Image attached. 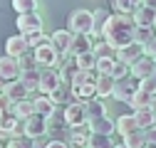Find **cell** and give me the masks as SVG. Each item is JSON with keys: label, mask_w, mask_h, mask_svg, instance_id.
I'll list each match as a JSON object with an SVG mask.
<instances>
[{"label": "cell", "mask_w": 156, "mask_h": 148, "mask_svg": "<svg viewBox=\"0 0 156 148\" xmlns=\"http://www.w3.org/2000/svg\"><path fill=\"white\" fill-rule=\"evenodd\" d=\"M94 47V35L92 32H82V35H74V40H72V54L77 57V54H82V52H89Z\"/></svg>", "instance_id": "e0dca14e"}, {"label": "cell", "mask_w": 156, "mask_h": 148, "mask_svg": "<svg viewBox=\"0 0 156 148\" xmlns=\"http://www.w3.org/2000/svg\"><path fill=\"white\" fill-rule=\"evenodd\" d=\"M50 96H52V101H55V104H69V99H74V94H72V84L62 82V84L57 86Z\"/></svg>", "instance_id": "cb8c5ba5"}, {"label": "cell", "mask_w": 156, "mask_h": 148, "mask_svg": "<svg viewBox=\"0 0 156 148\" xmlns=\"http://www.w3.org/2000/svg\"><path fill=\"white\" fill-rule=\"evenodd\" d=\"M87 126H89L92 133H107V136H112V133L116 131V123H114L107 114H102V116H92V119L87 121Z\"/></svg>", "instance_id": "7c38bea8"}, {"label": "cell", "mask_w": 156, "mask_h": 148, "mask_svg": "<svg viewBox=\"0 0 156 148\" xmlns=\"http://www.w3.org/2000/svg\"><path fill=\"white\" fill-rule=\"evenodd\" d=\"M62 84V77H60V69H55V67H45L42 69V79H40V89L37 91H42V94H52V91Z\"/></svg>", "instance_id": "9c48e42d"}, {"label": "cell", "mask_w": 156, "mask_h": 148, "mask_svg": "<svg viewBox=\"0 0 156 148\" xmlns=\"http://www.w3.org/2000/svg\"><path fill=\"white\" fill-rule=\"evenodd\" d=\"M92 52L97 54V59H99V57H116V49H114V47L104 40V37H99V42H94Z\"/></svg>", "instance_id": "4dcf8cb0"}, {"label": "cell", "mask_w": 156, "mask_h": 148, "mask_svg": "<svg viewBox=\"0 0 156 148\" xmlns=\"http://www.w3.org/2000/svg\"><path fill=\"white\" fill-rule=\"evenodd\" d=\"M47 123H50V116L40 114V111H32L23 121V128L30 138H40V136H47Z\"/></svg>", "instance_id": "3957f363"}, {"label": "cell", "mask_w": 156, "mask_h": 148, "mask_svg": "<svg viewBox=\"0 0 156 148\" xmlns=\"http://www.w3.org/2000/svg\"><path fill=\"white\" fill-rule=\"evenodd\" d=\"M112 146H114L112 136H107V133H92V131H89V143H87V148H112Z\"/></svg>", "instance_id": "f546056e"}, {"label": "cell", "mask_w": 156, "mask_h": 148, "mask_svg": "<svg viewBox=\"0 0 156 148\" xmlns=\"http://www.w3.org/2000/svg\"><path fill=\"white\" fill-rule=\"evenodd\" d=\"M32 47H30V42H27V37L20 32V35H12V37H8L5 40V52L8 54H12V57H23L25 52H30Z\"/></svg>", "instance_id": "30bf717a"}, {"label": "cell", "mask_w": 156, "mask_h": 148, "mask_svg": "<svg viewBox=\"0 0 156 148\" xmlns=\"http://www.w3.org/2000/svg\"><path fill=\"white\" fill-rule=\"evenodd\" d=\"M154 30H156V20H154Z\"/></svg>", "instance_id": "bcb514c9"}, {"label": "cell", "mask_w": 156, "mask_h": 148, "mask_svg": "<svg viewBox=\"0 0 156 148\" xmlns=\"http://www.w3.org/2000/svg\"><path fill=\"white\" fill-rule=\"evenodd\" d=\"M65 121L72 126V128H77V126H87V119H89V114H87V104L80 99V101H69L67 106H65Z\"/></svg>", "instance_id": "277c9868"}, {"label": "cell", "mask_w": 156, "mask_h": 148, "mask_svg": "<svg viewBox=\"0 0 156 148\" xmlns=\"http://www.w3.org/2000/svg\"><path fill=\"white\" fill-rule=\"evenodd\" d=\"M67 27L74 35L92 32V27H94V12H89V10H74L69 15V20H67Z\"/></svg>", "instance_id": "5b68a950"}, {"label": "cell", "mask_w": 156, "mask_h": 148, "mask_svg": "<svg viewBox=\"0 0 156 148\" xmlns=\"http://www.w3.org/2000/svg\"><path fill=\"white\" fill-rule=\"evenodd\" d=\"M20 62H17V57H12V54H3V57H0V74H3V77L10 82V79H17L20 77Z\"/></svg>", "instance_id": "4fadbf2b"}, {"label": "cell", "mask_w": 156, "mask_h": 148, "mask_svg": "<svg viewBox=\"0 0 156 148\" xmlns=\"http://www.w3.org/2000/svg\"><path fill=\"white\" fill-rule=\"evenodd\" d=\"M144 54H149V57H156V35L144 45Z\"/></svg>", "instance_id": "7bdbcfd3"}, {"label": "cell", "mask_w": 156, "mask_h": 148, "mask_svg": "<svg viewBox=\"0 0 156 148\" xmlns=\"http://www.w3.org/2000/svg\"><path fill=\"white\" fill-rule=\"evenodd\" d=\"M139 91V79L134 77V74H126V77H122V79H116V84H114V99L116 101H124V104H129V99Z\"/></svg>", "instance_id": "7a4b0ae2"}, {"label": "cell", "mask_w": 156, "mask_h": 148, "mask_svg": "<svg viewBox=\"0 0 156 148\" xmlns=\"http://www.w3.org/2000/svg\"><path fill=\"white\" fill-rule=\"evenodd\" d=\"M74 62H77L80 69H97V54L92 49L89 52H82V54H77V57H74Z\"/></svg>", "instance_id": "1f68e13d"}, {"label": "cell", "mask_w": 156, "mask_h": 148, "mask_svg": "<svg viewBox=\"0 0 156 148\" xmlns=\"http://www.w3.org/2000/svg\"><path fill=\"white\" fill-rule=\"evenodd\" d=\"M126 74H131V64L116 59L114 67H112V77H114V79H122V77H126Z\"/></svg>", "instance_id": "74e56055"}, {"label": "cell", "mask_w": 156, "mask_h": 148, "mask_svg": "<svg viewBox=\"0 0 156 148\" xmlns=\"http://www.w3.org/2000/svg\"><path fill=\"white\" fill-rule=\"evenodd\" d=\"M20 79L30 86V91L40 89V79H42V69L40 67H32V69H23L20 72Z\"/></svg>", "instance_id": "7402d4cb"}, {"label": "cell", "mask_w": 156, "mask_h": 148, "mask_svg": "<svg viewBox=\"0 0 156 148\" xmlns=\"http://www.w3.org/2000/svg\"><path fill=\"white\" fill-rule=\"evenodd\" d=\"M129 106L136 111V109H141V106H154V94H149V91H144L141 86H139V91L129 99Z\"/></svg>", "instance_id": "d4e9b609"}, {"label": "cell", "mask_w": 156, "mask_h": 148, "mask_svg": "<svg viewBox=\"0 0 156 148\" xmlns=\"http://www.w3.org/2000/svg\"><path fill=\"white\" fill-rule=\"evenodd\" d=\"M12 8L15 12H35L37 10V0H12Z\"/></svg>", "instance_id": "8d00e7d4"}, {"label": "cell", "mask_w": 156, "mask_h": 148, "mask_svg": "<svg viewBox=\"0 0 156 148\" xmlns=\"http://www.w3.org/2000/svg\"><path fill=\"white\" fill-rule=\"evenodd\" d=\"M139 121H136V114H124V116H119L116 119V131H119V136L124 138V136H129V133H134V131H139Z\"/></svg>", "instance_id": "2e32d148"}, {"label": "cell", "mask_w": 156, "mask_h": 148, "mask_svg": "<svg viewBox=\"0 0 156 148\" xmlns=\"http://www.w3.org/2000/svg\"><path fill=\"white\" fill-rule=\"evenodd\" d=\"M112 3H114V10L116 12H129L131 15L136 8L144 3V0H112Z\"/></svg>", "instance_id": "836d02e7"}, {"label": "cell", "mask_w": 156, "mask_h": 148, "mask_svg": "<svg viewBox=\"0 0 156 148\" xmlns=\"http://www.w3.org/2000/svg\"><path fill=\"white\" fill-rule=\"evenodd\" d=\"M72 94H74V99H82V101H87V99L97 96V82H82V84H72Z\"/></svg>", "instance_id": "ffe728a7"}, {"label": "cell", "mask_w": 156, "mask_h": 148, "mask_svg": "<svg viewBox=\"0 0 156 148\" xmlns=\"http://www.w3.org/2000/svg\"><path fill=\"white\" fill-rule=\"evenodd\" d=\"M154 109H156V94H154Z\"/></svg>", "instance_id": "f6af8a7d"}, {"label": "cell", "mask_w": 156, "mask_h": 148, "mask_svg": "<svg viewBox=\"0 0 156 148\" xmlns=\"http://www.w3.org/2000/svg\"><path fill=\"white\" fill-rule=\"evenodd\" d=\"M139 86H141L144 91H149V94H156V74H154V77H144V79H139Z\"/></svg>", "instance_id": "60d3db41"}, {"label": "cell", "mask_w": 156, "mask_h": 148, "mask_svg": "<svg viewBox=\"0 0 156 148\" xmlns=\"http://www.w3.org/2000/svg\"><path fill=\"white\" fill-rule=\"evenodd\" d=\"M10 111H12V114L20 119V121H25V119L32 114V111H35V106H32V101H30V99H20V101H15V104H12V109H10Z\"/></svg>", "instance_id": "484cf974"}, {"label": "cell", "mask_w": 156, "mask_h": 148, "mask_svg": "<svg viewBox=\"0 0 156 148\" xmlns=\"http://www.w3.org/2000/svg\"><path fill=\"white\" fill-rule=\"evenodd\" d=\"M144 54V45H139V42H129V45H124V47H119L116 49V59H122V62H129V64H134L136 59H139Z\"/></svg>", "instance_id": "9a60e30c"}, {"label": "cell", "mask_w": 156, "mask_h": 148, "mask_svg": "<svg viewBox=\"0 0 156 148\" xmlns=\"http://www.w3.org/2000/svg\"><path fill=\"white\" fill-rule=\"evenodd\" d=\"M82 128H84V126L72 128V133H69V146H87V143H89V133L82 131Z\"/></svg>", "instance_id": "e575fe53"}, {"label": "cell", "mask_w": 156, "mask_h": 148, "mask_svg": "<svg viewBox=\"0 0 156 148\" xmlns=\"http://www.w3.org/2000/svg\"><path fill=\"white\" fill-rule=\"evenodd\" d=\"M131 74L136 79H144V77H154L156 74V57H149V54H141L139 59L131 64Z\"/></svg>", "instance_id": "ba28073f"}, {"label": "cell", "mask_w": 156, "mask_h": 148, "mask_svg": "<svg viewBox=\"0 0 156 148\" xmlns=\"http://www.w3.org/2000/svg\"><path fill=\"white\" fill-rule=\"evenodd\" d=\"M144 136H146V146H156V126L144 128Z\"/></svg>", "instance_id": "b9f144b4"}, {"label": "cell", "mask_w": 156, "mask_h": 148, "mask_svg": "<svg viewBox=\"0 0 156 148\" xmlns=\"http://www.w3.org/2000/svg\"><path fill=\"white\" fill-rule=\"evenodd\" d=\"M15 22H17V30L23 35H27L32 30H42V17L37 15V10L35 12H20V17H17Z\"/></svg>", "instance_id": "8fae6325"}, {"label": "cell", "mask_w": 156, "mask_h": 148, "mask_svg": "<svg viewBox=\"0 0 156 148\" xmlns=\"http://www.w3.org/2000/svg\"><path fill=\"white\" fill-rule=\"evenodd\" d=\"M156 35V30H154V25H136V32H134V40L139 42V45H146L151 37Z\"/></svg>", "instance_id": "d6a6232c"}, {"label": "cell", "mask_w": 156, "mask_h": 148, "mask_svg": "<svg viewBox=\"0 0 156 148\" xmlns=\"http://www.w3.org/2000/svg\"><path fill=\"white\" fill-rule=\"evenodd\" d=\"M72 40H74V32L67 27V30H57V32H52V37H50V42H52V47L62 54V57H67V54H72Z\"/></svg>", "instance_id": "52a82bcc"}, {"label": "cell", "mask_w": 156, "mask_h": 148, "mask_svg": "<svg viewBox=\"0 0 156 148\" xmlns=\"http://www.w3.org/2000/svg\"><path fill=\"white\" fill-rule=\"evenodd\" d=\"M131 15H134L136 25H154V20H156V8H151V5H146V3H141L139 8L131 12Z\"/></svg>", "instance_id": "ac0fdd59"}, {"label": "cell", "mask_w": 156, "mask_h": 148, "mask_svg": "<svg viewBox=\"0 0 156 148\" xmlns=\"http://www.w3.org/2000/svg\"><path fill=\"white\" fill-rule=\"evenodd\" d=\"M32 106H35V111H40V114H45V116H52L57 104L52 101V96H50V94H42V96L32 99Z\"/></svg>", "instance_id": "603a6c76"}, {"label": "cell", "mask_w": 156, "mask_h": 148, "mask_svg": "<svg viewBox=\"0 0 156 148\" xmlns=\"http://www.w3.org/2000/svg\"><path fill=\"white\" fill-rule=\"evenodd\" d=\"M5 94L12 99V101H20V99H30V86L20 79V77H17V79H10L8 84H5Z\"/></svg>", "instance_id": "5bb4252c"}, {"label": "cell", "mask_w": 156, "mask_h": 148, "mask_svg": "<svg viewBox=\"0 0 156 148\" xmlns=\"http://www.w3.org/2000/svg\"><path fill=\"white\" fill-rule=\"evenodd\" d=\"M134 114H136V121H139L141 128L156 126V109L154 106H141V109H136Z\"/></svg>", "instance_id": "44dd1931"}, {"label": "cell", "mask_w": 156, "mask_h": 148, "mask_svg": "<svg viewBox=\"0 0 156 148\" xmlns=\"http://www.w3.org/2000/svg\"><path fill=\"white\" fill-rule=\"evenodd\" d=\"M35 57L40 62V67H57V64L65 62V57L52 47V42H45L40 47H35Z\"/></svg>", "instance_id": "8992f818"}, {"label": "cell", "mask_w": 156, "mask_h": 148, "mask_svg": "<svg viewBox=\"0 0 156 148\" xmlns=\"http://www.w3.org/2000/svg\"><path fill=\"white\" fill-rule=\"evenodd\" d=\"M5 84H8V79L3 77V74H0V91H3V89H5Z\"/></svg>", "instance_id": "ee69618b"}, {"label": "cell", "mask_w": 156, "mask_h": 148, "mask_svg": "<svg viewBox=\"0 0 156 148\" xmlns=\"http://www.w3.org/2000/svg\"><path fill=\"white\" fill-rule=\"evenodd\" d=\"M122 146H126V148H144V146H146V136H144V128H139V131H134V133L124 136Z\"/></svg>", "instance_id": "83f0119b"}, {"label": "cell", "mask_w": 156, "mask_h": 148, "mask_svg": "<svg viewBox=\"0 0 156 148\" xmlns=\"http://www.w3.org/2000/svg\"><path fill=\"white\" fill-rule=\"evenodd\" d=\"M17 62H20V69H32V67H40V62H37V57H35V49L25 52L23 57H17Z\"/></svg>", "instance_id": "f35d334b"}, {"label": "cell", "mask_w": 156, "mask_h": 148, "mask_svg": "<svg viewBox=\"0 0 156 148\" xmlns=\"http://www.w3.org/2000/svg\"><path fill=\"white\" fill-rule=\"evenodd\" d=\"M114 84H116V79L112 74H99V79H97V96L109 99L114 94Z\"/></svg>", "instance_id": "d6986e66"}, {"label": "cell", "mask_w": 156, "mask_h": 148, "mask_svg": "<svg viewBox=\"0 0 156 148\" xmlns=\"http://www.w3.org/2000/svg\"><path fill=\"white\" fill-rule=\"evenodd\" d=\"M114 62H116V57H99L97 59V72L99 74H112Z\"/></svg>", "instance_id": "ab89813d"}, {"label": "cell", "mask_w": 156, "mask_h": 148, "mask_svg": "<svg viewBox=\"0 0 156 148\" xmlns=\"http://www.w3.org/2000/svg\"><path fill=\"white\" fill-rule=\"evenodd\" d=\"M25 37H27V42H30L32 49H35V47H40V45H45V42H50V37H47L42 30H32V32H27Z\"/></svg>", "instance_id": "d590c367"}, {"label": "cell", "mask_w": 156, "mask_h": 148, "mask_svg": "<svg viewBox=\"0 0 156 148\" xmlns=\"http://www.w3.org/2000/svg\"><path fill=\"white\" fill-rule=\"evenodd\" d=\"M84 104H87V114H89V119H92V116H102V114H107V106H104L102 96H92V99H87ZM89 119H87V121H89Z\"/></svg>", "instance_id": "f1b7e54d"}, {"label": "cell", "mask_w": 156, "mask_h": 148, "mask_svg": "<svg viewBox=\"0 0 156 148\" xmlns=\"http://www.w3.org/2000/svg\"><path fill=\"white\" fill-rule=\"evenodd\" d=\"M134 32H136L134 15H129V12H114V15H109L102 37H104L114 49H119V47L134 42Z\"/></svg>", "instance_id": "6da1fadb"}, {"label": "cell", "mask_w": 156, "mask_h": 148, "mask_svg": "<svg viewBox=\"0 0 156 148\" xmlns=\"http://www.w3.org/2000/svg\"><path fill=\"white\" fill-rule=\"evenodd\" d=\"M107 20H109V10H104V8L94 10V27H92V35H94V37H102Z\"/></svg>", "instance_id": "4316f807"}]
</instances>
